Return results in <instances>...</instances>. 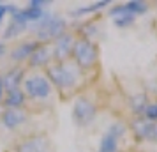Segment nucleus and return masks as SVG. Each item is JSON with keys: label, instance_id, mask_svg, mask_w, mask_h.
Instances as JSON below:
<instances>
[{"label": "nucleus", "instance_id": "obj_11", "mask_svg": "<svg viewBox=\"0 0 157 152\" xmlns=\"http://www.w3.org/2000/svg\"><path fill=\"white\" fill-rule=\"evenodd\" d=\"M41 43H37L36 39H25V41H20L18 44H14L11 50H9V58L18 64H23V62H27L29 57L32 55V51L36 50L37 46Z\"/></svg>", "mask_w": 157, "mask_h": 152}, {"label": "nucleus", "instance_id": "obj_5", "mask_svg": "<svg viewBox=\"0 0 157 152\" xmlns=\"http://www.w3.org/2000/svg\"><path fill=\"white\" fill-rule=\"evenodd\" d=\"M14 152H53V142L46 133H36L23 136L14 145Z\"/></svg>", "mask_w": 157, "mask_h": 152}, {"label": "nucleus", "instance_id": "obj_21", "mask_svg": "<svg viewBox=\"0 0 157 152\" xmlns=\"http://www.w3.org/2000/svg\"><path fill=\"white\" fill-rule=\"evenodd\" d=\"M150 142H157V122L152 126V133H150Z\"/></svg>", "mask_w": 157, "mask_h": 152}, {"label": "nucleus", "instance_id": "obj_13", "mask_svg": "<svg viewBox=\"0 0 157 152\" xmlns=\"http://www.w3.org/2000/svg\"><path fill=\"white\" fill-rule=\"evenodd\" d=\"M25 104H27V95L23 94L21 88L9 90L4 94V101H2L4 108H25Z\"/></svg>", "mask_w": 157, "mask_h": 152}, {"label": "nucleus", "instance_id": "obj_22", "mask_svg": "<svg viewBox=\"0 0 157 152\" xmlns=\"http://www.w3.org/2000/svg\"><path fill=\"white\" fill-rule=\"evenodd\" d=\"M7 14V9H6V4H0V23L4 21V16Z\"/></svg>", "mask_w": 157, "mask_h": 152}, {"label": "nucleus", "instance_id": "obj_4", "mask_svg": "<svg viewBox=\"0 0 157 152\" xmlns=\"http://www.w3.org/2000/svg\"><path fill=\"white\" fill-rule=\"evenodd\" d=\"M72 58H74V64L78 65L81 71L90 69L97 64L99 60V50H97V44L90 41L86 36H81L74 41L72 46Z\"/></svg>", "mask_w": 157, "mask_h": 152}, {"label": "nucleus", "instance_id": "obj_18", "mask_svg": "<svg viewBox=\"0 0 157 152\" xmlns=\"http://www.w3.org/2000/svg\"><path fill=\"white\" fill-rule=\"evenodd\" d=\"M125 9H127V13L131 14H143V13H147L148 11V6L145 4V2H138V0H132V2H127V4H124Z\"/></svg>", "mask_w": 157, "mask_h": 152}, {"label": "nucleus", "instance_id": "obj_10", "mask_svg": "<svg viewBox=\"0 0 157 152\" xmlns=\"http://www.w3.org/2000/svg\"><path fill=\"white\" fill-rule=\"evenodd\" d=\"M74 41H76V37L72 36L71 32H65L58 39H55L53 46H51V50H53V60L55 62H65L67 58L71 57Z\"/></svg>", "mask_w": 157, "mask_h": 152}, {"label": "nucleus", "instance_id": "obj_16", "mask_svg": "<svg viewBox=\"0 0 157 152\" xmlns=\"http://www.w3.org/2000/svg\"><path fill=\"white\" fill-rule=\"evenodd\" d=\"M147 95L145 94H136L132 99H131V110L134 111L136 115H143L145 113V108H147Z\"/></svg>", "mask_w": 157, "mask_h": 152}, {"label": "nucleus", "instance_id": "obj_7", "mask_svg": "<svg viewBox=\"0 0 157 152\" xmlns=\"http://www.w3.org/2000/svg\"><path fill=\"white\" fill-rule=\"evenodd\" d=\"M30 122V113L27 108H4L0 111V124L7 131H20Z\"/></svg>", "mask_w": 157, "mask_h": 152}, {"label": "nucleus", "instance_id": "obj_3", "mask_svg": "<svg viewBox=\"0 0 157 152\" xmlns=\"http://www.w3.org/2000/svg\"><path fill=\"white\" fill-rule=\"evenodd\" d=\"M23 94L27 95V101H46L53 94V85L41 71H32L25 76L21 85Z\"/></svg>", "mask_w": 157, "mask_h": 152}, {"label": "nucleus", "instance_id": "obj_8", "mask_svg": "<svg viewBox=\"0 0 157 152\" xmlns=\"http://www.w3.org/2000/svg\"><path fill=\"white\" fill-rule=\"evenodd\" d=\"M125 126L122 122H115L109 126V129L102 134L99 142V152H118V140L124 136Z\"/></svg>", "mask_w": 157, "mask_h": 152}, {"label": "nucleus", "instance_id": "obj_14", "mask_svg": "<svg viewBox=\"0 0 157 152\" xmlns=\"http://www.w3.org/2000/svg\"><path fill=\"white\" fill-rule=\"evenodd\" d=\"M109 16L115 20L117 27H129V25L134 23V16L127 13L125 6H117V7L109 9Z\"/></svg>", "mask_w": 157, "mask_h": 152}, {"label": "nucleus", "instance_id": "obj_23", "mask_svg": "<svg viewBox=\"0 0 157 152\" xmlns=\"http://www.w3.org/2000/svg\"><path fill=\"white\" fill-rule=\"evenodd\" d=\"M4 94H6V90H4V83H2V74H0V104L4 101Z\"/></svg>", "mask_w": 157, "mask_h": 152}, {"label": "nucleus", "instance_id": "obj_15", "mask_svg": "<svg viewBox=\"0 0 157 152\" xmlns=\"http://www.w3.org/2000/svg\"><path fill=\"white\" fill-rule=\"evenodd\" d=\"M152 126H154V122H152V120H147L145 117H138V119H134L132 124H131V127H132V131H134V134L138 138H141V140H150Z\"/></svg>", "mask_w": 157, "mask_h": 152}, {"label": "nucleus", "instance_id": "obj_9", "mask_svg": "<svg viewBox=\"0 0 157 152\" xmlns=\"http://www.w3.org/2000/svg\"><path fill=\"white\" fill-rule=\"evenodd\" d=\"M50 64H53V50L50 44H39L36 50L32 51V55L27 60V69L39 71L46 69Z\"/></svg>", "mask_w": 157, "mask_h": 152}, {"label": "nucleus", "instance_id": "obj_24", "mask_svg": "<svg viewBox=\"0 0 157 152\" xmlns=\"http://www.w3.org/2000/svg\"><path fill=\"white\" fill-rule=\"evenodd\" d=\"M6 51H7L6 44H4V41H0V57H4V55H6Z\"/></svg>", "mask_w": 157, "mask_h": 152}, {"label": "nucleus", "instance_id": "obj_20", "mask_svg": "<svg viewBox=\"0 0 157 152\" xmlns=\"http://www.w3.org/2000/svg\"><path fill=\"white\" fill-rule=\"evenodd\" d=\"M50 0H30L27 4V7H34V9H44L46 6H50Z\"/></svg>", "mask_w": 157, "mask_h": 152}, {"label": "nucleus", "instance_id": "obj_1", "mask_svg": "<svg viewBox=\"0 0 157 152\" xmlns=\"http://www.w3.org/2000/svg\"><path fill=\"white\" fill-rule=\"evenodd\" d=\"M44 74L50 80L51 85H55L60 92H69V90L76 87L79 76H81V69L74 62L65 60V62L50 64L44 69Z\"/></svg>", "mask_w": 157, "mask_h": 152}, {"label": "nucleus", "instance_id": "obj_6", "mask_svg": "<svg viewBox=\"0 0 157 152\" xmlns=\"http://www.w3.org/2000/svg\"><path fill=\"white\" fill-rule=\"evenodd\" d=\"M97 115V108L88 97H78L74 104H72V119H74V124L79 126V127H86L94 122V119Z\"/></svg>", "mask_w": 157, "mask_h": 152}, {"label": "nucleus", "instance_id": "obj_12", "mask_svg": "<svg viewBox=\"0 0 157 152\" xmlns=\"http://www.w3.org/2000/svg\"><path fill=\"white\" fill-rule=\"evenodd\" d=\"M27 67L23 65H13L9 67L7 71L2 74V83H4V90L9 92V90H16V88H21L23 85V80L27 76Z\"/></svg>", "mask_w": 157, "mask_h": 152}, {"label": "nucleus", "instance_id": "obj_2", "mask_svg": "<svg viewBox=\"0 0 157 152\" xmlns=\"http://www.w3.org/2000/svg\"><path fill=\"white\" fill-rule=\"evenodd\" d=\"M29 30L36 34V41L37 43L50 44V43H53L55 39H58L62 34L67 32V21H65L62 16L48 13L41 21L30 23Z\"/></svg>", "mask_w": 157, "mask_h": 152}, {"label": "nucleus", "instance_id": "obj_19", "mask_svg": "<svg viewBox=\"0 0 157 152\" xmlns=\"http://www.w3.org/2000/svg\"><path fill=\"white\" fill-rule=\"evenodd\" d=\"M143 117L147 120H152V122H157V103H152V104H147L145 108V113Z\"/></svg>", "mask_w": 157, "mask_h": 152}, {"label": "nucleus", "instance_id": "obj_17", "mask_svg": "<svg viewBox=\"0 0 157 152\" xmlns=\"http://www.w3.org/2000/svg\"><path fill=\"white\" fill-rule=\"evenodd\" d=\"M106 6H109V2H108V0H102V2H95V4H92V6H86V7L76 9V11H72L71 14H72V16L88 14V13H95V11H101L102 7H106Z\"/></svg>", "mask_w": 157, "mask_h": 152}]
</instances>
